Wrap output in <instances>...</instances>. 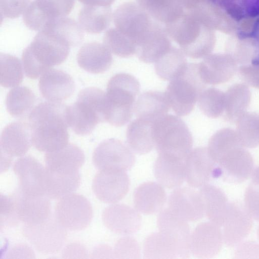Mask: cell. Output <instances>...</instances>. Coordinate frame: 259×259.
Instances as JSON below:
<instances>
[{"label":"cell","mask_w":259,"mask_h":259,"mask_svg":"<svg viewBox=\"0 0 259 259\" xmlns=\"http://www.w3.org/2000/svg\"><path fill=\"white\" fill-rule=\"evenodd\" d=\"M67 106L45 102L35 106L29 115L32 143L38 151L51 152L68 144Z\"/></svg>","instance_id":"6da1fadb"},{"label":"cell","mask_w":259,"mask_h":259,"mask_svg":"<svg viewBox=\"0 0 259 259\" xmlns=\"http://www.w3.org/2000/svg\"><path fill=\"white\" fill-rule=\"evenodd\" d=\"M71 47L65 37L52 28L45 27L38 31L22 53L26 75L36 79L53 66L62 64L67 59Z\"/></svg>","instance_id":"7a4b0ae2"},{"label":"cell","mask_w":259,"mask_h":259,"mask_svg":"<svg viewBox=\"0 0 259 259\" xmlns=\"http://www.w3.org/2000/svg\"><path fill=\"white\" fill-rule=\"evenodd\" d=\"M140 84L131 74L120 73L108 81L106 93L105 121L116 126L126 124L134 112Z\"/></svg>","instance_id":"3957f363"},{"label":"cell","mask_w":259,"mask_h":259,"mask_svg":"<svg viewBox=\"0 0 259 259\" xmlns=\"http://www.w3.org/2000/svg\"><path fill=\"white\" fill-rule=\"evenodd\" d=\"M106 93L100 89L89 87L81 90L76 101L67 106L69 127L77 135L91 133L97 125L105 122Z\"/></svg>","instance_id":"277c9868"},{"label":"cell","mask_w":259,"mask_h":259,"mask_svg":"<svg viewBox=\"0 0 259 259\" xmlns=\"http://www.w3.org/2000/svg\"><path fill=\"white\" fill-rule=\"evenodd\" d=\"M153 136L158 154L185 160L191 151V133L184 121L177 116L166 114L155 120Z\"/></svg>","instance_id":"5b68a950"},{"label":"cell","mask_w":259,"mask_h":259,"mask_svg":"<svg viewBox=\"0 0 259 259\" xmlns=\"http://www.w3.org/2000/svg\"><path fill=\"white\" fill-rule=\"evenodd\" d=\"M165 30L177 43L186 56L197 59L206 57L211 51L213 42L204 34L202 22L185 11L181 17L165 25Z\"/></svg>","instance_id":"8992f818"},{"label":"cell","mask_w":259,"mask_h":259,"mask_svg":"<svg viewBox=\"0 0 259 259\" xmlns=\"http://www.w3.org/2000/svg\"><path fill=\"white\" fill-rule=\"evenodd\" d=\"M206 85L200 76L198 64L188 63L185 70L170 81L165 92L175 113L180 116L189 114Z\"/></svg>","instance_id":"52a82bcc"},{"label":"cell","mask_w":259,"mask_h":259,"mask_svg":"<svg viewBox=\"0 0 259 259\" xmlns=\"http://www.w3.org/2000/svg\"><path fill=\"white\" fill-rule=\"evenodd\" d=\"M113 19L115 28L135 43L137 50L160 24L133 2L120 5L114 12Z\"/></svg>","instance_id":"ba28073f"},{"label":"cell","mask_w":259,"mask_h":259,"mask_svg":"<svg viewBox=\"0 0 259 259\" xmlns=\"http://www.w3.org/2000/svg\"><path fill=\"white\" fill-rule=\"evenodd\" d=\"M22 233L38 251L45 254L58 252L64 246L67 236V230L54 214L38 224L24 225Z\"/></svg>","instance_id":"9c48e42d"},{"label":"cell","mask_w":259,"mask_h":259,"mask_svg":"<svg viewBox=\"0 0 259 259\" xmlns=\"http://www.w3.org/2000/svg\"><path fill=\"white\" fill-rule=\"evenodd\" d=\"M54 215L66 230L80 231L90 225L93 212L90 202L85 197L72 193L58 199Z\"/></svg>","instance_id":"30bf717a"},{"label":"cell","mask_w":259,"mask_h":259,"mask_svg":"<svg viewBox=\"0 0 259 259\" xmlns=\"http://www.w3.org/2000/svg\"><path fill=\"white\" fill-rule=\"evenodd\" d=\"M75 0H34L23 14L25 25L40 31L50 22L66 17L73 9Z\"/></svg>","instance_id":"8fae6325"},{"label":"cell","mask_w":259,"mask_h":259,"mask_svg":"<svg viewBox=\"0 0 259 259\" xmlns=\"http://www.w3.org/2000/svg\"><path fill=\"white\" fill-rule=\"evenodd\" d=\"M93 161L99 170H130L135 163L131 149L122 141L109 139L102 142L93 153Z\"/></svg>","instance_id":"7c38bea8"},{"label":"cell","mask_w":259,"mask_h":259,"mask_svg":"<svg viewBox=\"0 0 259 259\" xmlns=\"http://www.w3.org/2000/svg\"><path fill=\"white\" fill-rule=\"evenodd\" d=\"M32 145L31 130L29 123L11 122L3 130L0 140L1 168L9 166L13 158L21 157Z\"/></svg>","instance_id":"4fadbf2b"},{"label":"cell","mask_w":259,"mask_h":259,"mask_svg":"<svg viewBox=\"0 0 259 259\" xmlns=\"http://www.w3.org/2000/svg\"><path fill=\"white\" fill-rule=\"evenodd\" d=\"M216 164L214 178H221L229 183H241L251 177L254 170L253 158L243 147L230 151Z\"/></svg>","instance_id":"5bb4252c"},{"label":"cell","mask_w":259,"mask_h":259,"mask_svg":"<svg viewBox=\"0 0 259 259\" xmlns=\"http://www.w3.org/2000/svg\"><path fill=\"white\" fill-rule=\"evenodd\" d=\"M130 186L125 171L101 170L95 175L92 184L93 192L101 201L115 203L124 197Z\"/></svg>","instance_id":"9a60e30c"},{"label":"cell","mask_w":259,"mask_h":259,"mask_svg":"<svg viewBox=\"0 0 259 259\" xmlns=\"http://www.w3.org/2000/svg\"><path fill=\"white\" fill-rule=\"evenodd\" d=\"M13 170L21 192L29 196L46 195L45 167L36 158L31 156L20 157L14 163Z\"/></svg>","instance_id":"2e32d148"},{"label":"cell","mask_w":259,"mask_h":259,"mask_svg":"<svg viewBox=\"0 0 259 259\" xmlns=\"http://www.w3.org/2000/svg\"><path fill=\"white\" fill-rule=\"evenodd\" d=\"M223 241L220 226L211 222L202 223L191 234L190 252L198 258H210L219 252Z\"/></svg>","instance_id":"e0dca14e"},{"label":"cell","mask_w":259,"mask_h":259,"mask_svg":"<svg viewBox=\"0 0 259 259\" xmlns=\"http://www.w3.org/2000/svg\"><path fill=\"white\" fill-rule=\"evenodd\" d=\"M168 208L186 221L194 222L201 219L204 207L199 192L189 187H178L170 194Z\"/></svg>","instance_id":"ac0fdd59"},{"label":"cell","mask_w":259,"mask_h":259,"mask_svg":"<svg viewBox=\"0 0 259 259\" xmlns=\"http://www.w3.org/2000/svg\"><path fill=\"white\" fill-rule=\"evenodd\" d=\"M102 221L111 231L120 235H130L139 230L142 217L139 211L124 204H114L104 209Z\"/></svg>","instance_id":"d6986e66"},{"label":"cell","mask_w":259,"mask_h":259,"mask_svg":"<svg viewBox=\"0 0 259 259\" xmlns=\"http://www.w3.org/2000/svg\"><path fill=\"white\" fill-rule=\"evenodd\" d=\"M216 166L207 148L191 150L185 159V180L192 187H201L214 178Z\"/></svg>","instance_id":"ffe728a7"},{"label":"cell","mask_w":259,"mask_h":259,"mask_svg":"<svg viewBox=\"0 0 259 259\" xmlns=\"http://www.w3.org/2000/svg\"><path fill=\"white\" fill-rule=\"evenodd\" d=\"M13 194L18 218L24 225L38 224L52 214L50 199L46 195L29 196L18 188Z\"/></svg>","instance_id":"44dd1931"},{"label":"cell","mask_w":259,"mask_h":259,"mask_svg":"<svg viewBox=\"0 0 259 259\" xmlns=\"http://www.w3.org/2000/svg\"><path fill=\"white\" fill-rule=\"evenodd\" d=\"M237 63L229 56L207 55L198 64L200 76L206 84H219L228 81L238 70Z\"/></svg>","instance_id":"7402d4cb"},{"label":"cell","mask_w":259,"mask_h":259,"mask_svg":"<svg viewBox=\"0 0 259 259\" xmlns=\"http://www.w3.org/2000/svg\"><path fill=\"white\" fill-rule=\"evenodd\" d=\"M223 241L229 246L240 243L249 233L252 217L245 206L238 202L229 203V210L223 225Z\"/></svg>","instance_id":"603a6c76"},{"label":"cell","mask_w":259,"mask_h":259,"mask_svg":"<svg viewBox=\"0 0 259 259\" xmlns=\"http://www.w3.org/2000/svg\"><path fill=\"white\" fill-rule=\"evenodd\" d=\"M38 87L44 98L50 102L61 103L72 95L75 85L68 73L51 68L40 76Z\"/></svg>","instance_id":"cb8c5ba5"},{"label":"cell","mask_w":259,"mask_h":259,"mask_svg":"<svg viewBox=\"0 0 259 259\" xmlns=\"http://www.w3.org/2000/svg\"><path fill=\"white\" fill-rule=\"evenodd\" d=\"M111 52L104 45L96 41L87 42L81 46L77 54L79 66L94 74L108 70L112 63Z\"/></svg>","instance_id":"d4e9b609"},{"label":"cell","mask_w":259,"mask_h":259,"mask_svg":"<svg viewBox=\"0 0 259 259\" xmlns=\"http://www.w3.org/2000/svg\"><path fill=\"white\" fill-rule=\"evenodd\" d=\"M133 198L135 207L139 212L153 214L162 210L167 197L161 184L148 182L136 188Z\"/></svg>","instance_id":"484cf974"},{"label":"cell","mask_w":259,"mask_h":259,"mask_svg":"<svg viewBox=\"0 0 259 259\" xmlns=\"http://www.w3.org/2000/svg\"><path fill=\"white\" fill-rule=\"evenodd\" d=\"M84 159V153L79 147L73 144H68L59 150L46 153L45 167L55 171H79Z\"/></svg>","instance_id":"4316f807"},{"label":"cell","mask_w":259,"mask_h":259,"mask_svg":"<svg viewBox=\"0 0 259 259\" xmlns=\"http://www.w3.org/2000/svg\"><path fill=\"white\" fill-rule=\"evenodd\" d=\"M155 177L167 188H177L185 180V160L158 154L154 164Z\"/></svg>","instance_id":"83f0119b"},{"label":"cell","mask_w":259,"mask_h":259,"mask_svg":"<svg viewBox=\"0 0 259 259\" xmlns=\"http://www.w3.org/2000/svg\"><path fill=\"white\" fill-rule=\"evenodd\" d=\"M80 184L79 171H59L45 167V194L50 199L58 200L72 193L79 187Z\"/></svg>","instance_id":"f1b7e54d"},{"label":"cell","mask_w":259,"mask_h":259,"mask_svg":"<svg viewBox=\"0 0 259 259\" xmlns=\"http://www.w3.org/2000/svg\"><path fill=\"white\" fill-rule=\"evenodd\" d=\"M155 121L137 118L127 126L126 133L128 146L138 154H145L154 147L153 126Z\"/></svg>","instance_id":"f546056e"},{"label":"cell","mask_w":259,"mask_h":259,"mask_svg":"<svg viewBox=\"0 0 259 259\" xmlns=\"http://www.w3.org/2000/svg\"><path fill=\"white\" fill-rule=\"evenodd\" d=\"M170 106L165 93L147 91L135 102L134 112L137 118L155 121L167 114Z\"/></svg>","instance_id":"4dcf8cb0"},{"label":"cell","mask_w":259,"mask_h":259,"mask_svg":"<svg viewBox=\"0 0 259 259\" xmlns=\"http://www.w3.org/2000/svg\"><path fill=\"white\" fill-rule=\"evenodd\" d=\"M199 192L207 218L219 226H223L229 207L225 194L218 187L207 184L202 186Z\"/></svg>","instance_id":"1f68e13d"},{"label":"cell","mask_w":259,"mask_h":259,"mask_svg":"<svg viewBox=\"0 0 259 259\" xmlns=\"http://www.w3.org/2000/svg\"><path fill=\"white\" fill-rule=\"evenodd\" d=\"M159 231L172 238L188 252H190V233L187 221L173 213L168 208L160 211L157 220Z\"/></svg>","instance_id":"d6a6232c"},{"label":"cell","mask_w":259,"mask_h":259,"mask_svg":"<svg viewBox=\"0 0 259 259\" xmlns=\"http://www.w3.org/2000/svg\"><path fill=\"white\" fill-rule=\"evenodd\" d=\"M112 18L110 6L84 5L78 15V23L82 30L92 34L106 30Z\"/></svg>","instance_id":"836d02e7"},{"label":"cell","mask_w":259,"mask_h":259,"mask_svg":"<svg viewBox=\"0 0 259 259\" xmlns=\"http://www.w3.org/2000/svg\"><path fill=\"white\" fill-rule=\"evenodd\" d=\"M137 3L151 18L160 24L174 22L184 14L176 0H136Z\"/></svg>","instance_id":"e575fe53"},{"label":"cell","mask_w":259,"mask_h":259,"mask_svg":"<svg viewBox=\"0 0 259 259\" xmlns=\"http://www.w3.org/2000/svg\"><path fill=\"white\" fill-rule=\"evenodd\" d=\"M251 93L245 83H237L225 93V110L226 119L235 122L246 112L251 101Z\"/></svg>","instance_id":"d590c367"},{"label":"cell","mask_w":259,"mask_h":259,"mask_svg":"<svg viewBox=\"0 0 259 259\" xmlns=\"http://www.w3.org/2000/svg\"><path fill=\"white\" fill-rule=\"evenodd\" d=\"M164 27L160 26L144 44L137 49L136 55L142 62L155 63L172 47Z\"/></svg>","instance_id":"8d00e7d4"},{"label":"cell","mask_w":259,"mask_h":259,"mask_svg":"<svg viewBox=\"0 0 259 259\" xmlns=\"http://www.w3.org/2000/svg\"><path fill=\"white\" fill-rule=\"evenodd\" d=\"M36 96L26 87H16L8 93L6 106L8 113L15 118H21L29 116L34 108Z\"/></svg>","instance_id":"74e56055"},{"label":"cell","mask_w":259,"mask_h":259,"mask_svg":"<svg viewBox=\"0 0 259 259\" xmlns=\"http://www.w3.org/2000/svg\"><path fill=\"white\" fill-rule=\"evenodd\" d=\"M186 55L181 49L171 47L155 63V70L159 78L170 81L180 75L188 63Z\"/></svg>","instance_id":"f35d334b"},{"label":"cell","mask_w":259,"mask_h":259,"mask_svg":"<svg viewBox=\"0 0 259 259\" xmlns=\"http://www.w3.org/2000/svg\"><path fill=\"white\" fill-rule=\"evenodd\" d=\"M234 21L259 17V0H209Z\"/></svg>","instance_id":"ab89813d"},{"label":"cell","mask_w":259,"mask_h":259,"mask_svg":"<svg viewBox=\"0 0 259 259\" xmlns=\"http://www.w3.org/2000/svg\"><path fill=\"white\" fill-rule=\"evenodd\" d=\"M240 147L243 146L236 131L230 128H224L211 137L207 148L210 156L217 163L225 154Z\"/></svg>","instance_id":"60d3db41"},{"label":"cell","mask_w":259,"mask_h":259,"mask_svg":"<svg viewBox=\"0 0 259 259\" xmlns=\"http://www.w3.org/2000/svg\"><path fill=\"white\" fill-rule=\"evenodd\" d=\"M236 132L244 148L259 146V113L245 112L236 122Z\"/></svg>","instance_id":"b9f144b4"},{"label":"cell","mask_w":259,"mask_h":259,"mask_svg":"<svg viewBox=\"0 0 259 259\" xmlns=\"http://www.w3.org/2000/svg\"><path fill=\"white\" fill-rule=\"evenodd\" d=\"M144 258L150 259L179 258L175 248L158 231L148 235L143 244Z\"/></svg>","instance_id":"7bdbcfd3"},{"label":"cell","mask_w":259,"mask_h":259,"mask_svg":"<svg viewBox=\"0 0 259 259\" xmlns=\"http://www.w3.org/2000/svg\"><path fill=\"white\" fill-rule=\"evenodd\" d=\"M23 78V68L20 59L13 55L0 54V83L5 88H13L20 84Z\"/></svg>","instance_id":"ee69618b"},{"label":"cell","mask_w":259,"mask_h":259,"mask_svg":"<svg viewBox=\"0 0 259 259\" xmlns=\"http://www.w3.org/2000/svg\"><path fill=\"white\" fill-rule=\"evenodd\" d=\"M197 101L200 110L209 118H217L224 112L225 93L218 89H205Z\"/></svg>","instance_id":"f6af8a7d"},{"label":"cell","mask_w":259,"mask_h":259,"mask_svg":"<svg viewBox=\"0 0 259 259\" xmlns=\"http://www.w3.org/2000/svg\"><path fill=\"white\" fill-rule=\"evenodd\" d=\"M103 44L111 53L120 57L126 58L136 54L135 43L116 28L106 31Z\"/></svg>","instance_id":"bcb514c9"},{"label":"cell","mask_w":259,"mask_h":259,"mask_svg":"<svg viewBox=\"0 0 259 259\" xmlns=\"http://www.w3.org/2000/svg\"><path fill=\"white\" fill-rule=\"evenodd\" d=\"M113 257L116 258H140V248L138 242L133 237L121 238L115 244Z\"/></svg>","instance_id":"7dc6e473"},{"label":"cell","mask_w":259,"mask_h":259,"mask_svg":"<svg viewBox=\"0 0 259 259\" xmlns=\"http://www.w3.org/2000/svg\"><path fill=\"white\" fill-rule=\"evenodd\" d=\"M20 222L16 211L13 193L1 195V226L5 227L17 226Z\"/></svg>","instance_id":"c3c4849f"},{"label":"cell","mask_w":259,"mask_h":259,"mask_svg":"<svg viewBox=\"0 0 259 259\" xmlns=\"http://www.w3.org/2000/svg\"><path fill=\"white\" fill-rule=\"evenodd\" d=\"M31 0H0L1 17L15 19L24 14Z\"/></svg>","instance_id":"681fc988"},{"label":"cell","mask_w":259,"mask_h":259,"mask_svg":"<svg viewBox=\"0 0 259 259\" xmlns=\"http://www.w3.org/2000/svg\"><path fill=\"white\" fill-rule=\"evenodd\" d=\"M245 206L252 218L259 221V184L251 183L246 190Z\"/></svg>","instance_id":"f907efd6"},{"label":"cell","mask_w":259,"mask_h":259,"mask_svg":"<svg viewBox=\"0 0 259 259\" xmlns=\"http://www.w3.org/2000/svg\"><path fill=\"white\" fill-rule=\"evenodd\" d=\"M238 70L245 84L259 89V64L243 65Z\"/></svg>","instance_id":"816d5d0a"},{"label":"cell","mask_w":259,"mask_h":259,"mask_svg":"<svg viewBox=\"0 0 259 259\" xmlns=\"http://www.w3.org/2000/svg\"><path fill=\"white\" fill-rule=\"evenodd\" d=\"M235 255L236 258H248L250 255L259 258V244L252 241L245 242L238 248Z\"/></svg>","instance_id":"f5cc1de1"},{"label":"cell","mask_w":259,"mask_h":259,"mask_svg":"<svg viewBox=\"0 0 259 259\" xmlns=\"http://www.w3.org/2000/svg\"><path fill=\"white\" fill-rule=\"evenodd\" d=\"M251 39L255 57L251 63L259 64V17L254 22L252 29L247 35Z\"/></svg>","instance_id":"db71d44e"},{"label":"cell","mask_w":259,"mask_h":259,"mask_svg":"<svg viewBox=\"0 0 259 259\" xmlns=\"http://www.w3.org/2000/svg\"><path fill=\"white\" fill-rule=\"evenodd\" d=\"M87 255L86 250L84 247L81 244L78 243H71L68 245L64 249L63 252L64 257H73V255Z\"/></svg>","instance_id":"11a10c76"},{"label":"cell","mask_w":259,"mask_h":259,"mask_svg":"<svg viewBox=\"0 0 259 259\" xmlns=\"http://www.w3.org/2000/svg\"><path fill=\"white\" fill-rule=\"evenodd\" d=\"M93 256H100V257L114 258L113 250L107 245H100L93 252Z\"/></svg>","instance_id":"9f6ffc18"},{"label":"cell","mask_w":259,"mask_h":259,"mask_svg":"<svg viewBox=\"0 0 259 259\" xmlns=\"http://www.w3.org/2000/svg\"><path fill=\"white\" fill-rule=\"evenodd\" d=\"M183 8L184 11H188L197 7L203 0H176Z\"/></svg>","instance_id":"6f0895ef"},{"label":"cell","mask_w":259,"mask_h":259,"mask_svg":"<svg viewBox=\"0 0 259 259\" xmlns=\"http://www.w3.org/2000/svg\"><path fill=\"white\" fill-rule=\"evenodd\" d=\"M115 0H78L84 5L110 6Z\"/></svg>","instance_id":"680465c9"},{"label":"cell","mask_w":259,"mask_h":259,"mask_svg":"<svg viewBox=\"0 0 259 259\" xmlns=\"http://www.w3.org/2000/svg\"><path fill=\"white\" fill-rule=\"evenodd\" d=\"M251 177L252 183L259 184V166L254 169Z\"/></svg>","instance_id":"91938a15"},{"label":"cell","mask_w":259,"mask_h":259,"mask_svg":"<svg viewBox=\"0 0 259 259\" xmlns=\"http://www.w3.org/2000/svg\"><path fill=\"white\" fill-rule=\"evenodd\" d=\"M257 236H258V238L259 239V227H258V230H257Z\"/></svg>","instance_id":"94428289"}]
</instances>
